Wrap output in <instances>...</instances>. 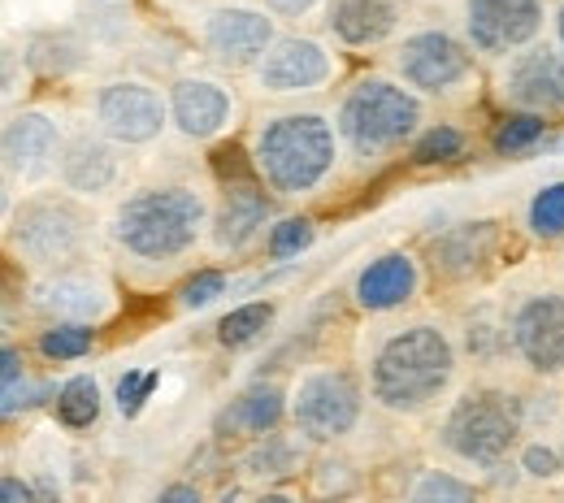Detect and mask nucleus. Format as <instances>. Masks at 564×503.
<instances>
[{"mask_svg":"<svg viewBox=\"0 0 564 503\" xmlns=\"http://www.w3.org/2000/svg\"><path fill=\"white\" fill-rule=\"evenodd\" d=\"M409 500L413 503H469L474 500V486H469V482H460V478H452V473L425 469L422 478L413 482Z\"/></svg>","mask_w":564,"mask_h":503,"instance_id":"nucleus-30","label":"nucleus"},{"mask_svg":"<svg viewBox=\"0 0 564 503\" xmlns=\"http://www.w3.org/2000/svg\"><path fill=\"white\" fill-rule=\"evenodd\" d=\"M161 500L165 503H200V486H165Z\"/></svg>","mask_w":564,"mask_h":503,"instance_id":"nucleus-40","label":"nucleus"},{"mask_svg":"<svg viewBox=\"0 0 564 503\" xmlns=\"http://www.w3.org/2000/svg\"><path fill=\"white\" fill-rule=\"evenodd\" d=\"M512 326V352L525 360V369L552 378L564 369V295H530L508 317Z\"/></svg>","mask_w":564,"mask_h":503,"instance_id":"nucleus-12","label":"nucleus"},{"mask_svg":"<svg viewBox=\"0 0 564 503\" xmlns=\"http://www.w3.org/2000/svg\"><path fill=\"white\" fill-rule=\"evenodd\" d=\"M460 152H465V135L456 127H430L413 144V161L417 165H438V161H456Z\"/></svg>","mask_w":564,"mask_h":503,"instance_id":"nucleus-32","label":"nucleus"},{"mask_svg":"<svg viewBox=\"0 0 564 503\" xmlns=\"http://www.w3.org/2000/svg\"><path fill=\"white\" fill-rule=\"evenodd\" d=\"M270 217H274L270 196H265L252 178H239V183H230V187L221 192V205H217V214H213V243H217L221 252H243V248L265 230Z\"/></svg>","mask_w":564,"mask_h":503,"instance_id":"nucleus-19","label":"nucleus"},{"mask_svg":"<svg viewBox=\"0 0 564 503\" xmlns=\"http://www.w3.org/2000/svg\"><path fill=\"white\" fill-rule=\"evenodd\" d=\"M348 464L344 460H326V464H317V491H352V473H344Z\"/></svg>","mask_w":564,"mask_h":503,"instance_id":"nucleus-37","label":"nucleus"},{"mask_svg":"<svg viewBox=\"0 0 564 503\" xmlns=\"http://www.w3.org/2000/svg\"><path fill=\"white\" fill-rule=\"evenodd\" d=\"M395 70L425 96H447L474 74V57L447 31H417L395 48Z\"/></svg>","mask_w":564,"mask_h":503,"instance_id":"nucleus-11","label":"nucleus"},{"mask_svg":"<svg viewBox=\"0 0 564 503\" xmlns=\"http://www.w3.org/2000/svg\"><path fill=\"white\" fill-rule=\"evenodd\" d=\"M270 13H279V18H304V13H313L322 0H261Z\"/></svg>","mask_w":564,"mask_h":503,"instance_id":"nucleus-38","label":"nucleus"},{"mask_svg":"<svg viewBox=\"0 0 564 503\" xmlns=\"http://www.w3.org/2000/svg\"><path fill=\"white\" fill-rule=\"evenodd\" d=\"M31 304L40 313H48L53 321H100L109 308H113V295L105 287L100 274H87V270H62V274H48Z\"/></svg>","mask_w":564,"mask_h":503,"instance_id":"nucleus-16","label":"nucleus"},{"mask_svg":"<svg viewBox=\"0 0 564 503\" xmlns=\"http://www.w3.org/2000/svg\"><path fill=\"white\" fill-rule=\"evenodd\" d=\"M556 40H561V48H564V4H561V13H556Z\"/></svg>","mask_w":564,"mask_h":503,"instance_id":"nucleus-42","label":"nucleus"},{"mask_svg":"<svg viewBox=\"0 0 564 503\" xmlns=\"http://www.w3.org/2000/svg\"><path fill=\"white\" fill-rule=\"evenodd\" d=\"M0 491H4V500H9V503H31V500H35V491H31L26 482H18V478H4V482H0Z\"/></svg>","mask_w":564,"mask_h":503,"instance_id":"nucleus-39","label":"nucleus"},{"mask_svg":"<svg viewBox=\"0 0 564 503\" xmlns=\"http://www.w3.org/2000/svg\"><path fill=\"white\" fill-rule=\"evenodd\" d=\"M339 156V135L322 113H279L257 131L252 165L274 196H308L317 192Z\"/></svg>","mask_w":564,"mask_h":503,"instance_id":"nucleus-3","label":"nucleus"},{"mask_svg":"<svg viewBox=\"0 0 564 503\" xmlns=\"http://www.w3.org/2000/svg\"><path fill=\"white\" fill-rule=\"evenodd\" d=\"M13 248L31 261V265H62L74 261L83 239H87V217L74 200L62 196H40V200H26L18 214H13Z\"/></svg>","mask_w":564,"mask_h":503,"instance_id":"nucleus-7","label":"nucleus"},{"mask_svg":"<svg viewBox=\"0 0 564 503\" xmlns=\"http://www.w3.org/2000/svg\"><path fill=\"white\" fill-rule=\"evenodd\" d=\"M57 417L70 430L96 426V417H100V386H96V378H70L57 391Z\"/></svg>","mask_w":564,"mask_h":503,"instance_id":"nucleus-27","label":"nucleus"},{"mask_svg":"<svg viewBox=\"0 0 564 503\" xmlns=\"http://www.w3.org/2000/svg\"><path fill=\"white\" fill-rule=\"evenodd\" d=\"M521 430H525V404L512 391L478 386L452 404V413L443 422V447L452 456H460L465 464L495 469L517 447Z\"/></svg>","mask_w":564,"mask_h":503,"instance_id":"nucleus-4","label":"nucleus"},{"mask_svg":"<svg viewBox=\"0 0 564 503\" xmlns=\"http://www.w3.org/2000/svg\"><path fill=\"white\" fill-rule=\"evenodd\" d=\"M221 291H226V274H217V270H200L196 278H187V283H183L178 304H183V308H205V304H213Z\"/></svg>","mask_w":564,"mask_h":503,"instance_id":"nucleus-34","label":"nucleus"},{"mask_svg":"<svg viewBox=\"0 0 564 503\" xmlns=\"http://www.w3.org/2000/svg\"><path fill=\"white\" fill-rule=\"evenodd\" d=\"M57 174L66 183V192L74 196H100L118 183L122 165H118V152L109 147V135L96 140V135H74L62 161H57Z\"/></svg>","mask_w":564,"mask_h":503,"instance_id":"nucleus-22","label":"nucleus"},{"mask_svg":"<svg viewBox=\"0 0 564 503\" xmlns=\"http://www.w3.org/2000/svg\"><path fill=\"white\" fill-rule=\"evenodd\" d=\"M274 40L279 31H274V18H265V9L217 4L200 18V44L226 70H257L261 57L274 48Z\"/></svg>","mask_w":564,"mask_h":503,"instance_id":"nucleus-8","label":"nucleus"},{"mask_svg":"<svg viewBox=\"0 0 564 503\" xmlns=\"http://www.w3.org/2000/svg\"><path fill=\"white\" fill-rule=\"evenodd\" d=\"M499 248V226L495 221H465V226H452L447 234L434 239L430 248V261H434V274L443 278H474L487 270V261Z\"/></svg>","mask_w":564,"mask_h":503,"instance_id":"nucleus-21","label":"nucleus"},{"mask_svg":"<svg viewBox=\"0 0 564 503\" xmlns=\"http://www.w3.org/2000/svg\"><path fill=\"white\" fill-rule=\"evenodd\" d=\"M561 456H564V447H561Z\"/></svg>","mask_w":564,"mask_h":503,"instance_id":"nucleus-44","label":"nucleus"},{"mask_svg":"<svg viewBox=\"0 0 564 503\" xmlns=\"http://www.w3.org/2000/svg\"><path fill=\"white\" fill-rule=\"evenodd\" d=\"M335 74V62L330 53L308 40V35H279L274 48L261 57L257 66V83L274 96H291V91H317L326 87Z\"/></svg>","mask_w":564,"mask_h":503,"instance_id":"nucleus-13","label":"nucleus"},{"mask_svg":"<svg viewBox=\"0 0 564 503\" xmlns=\"http://www.w3.org/2000/svg\"><path fill=\"white\" fill-rule=\"evenodd\" d=\"M91 4H122V0H91Z\"/></svg>","mask_w":564,"mask_h":503,"instance_id":"nucleus-43","label":"nucleus"},{"mask_svg":"<svg viewBox=\"0 0 564 503\" xmlns=\"http://www.w3.org/2000/svg\"><path fill=\"white\" fill-rule=\"evenodd\" d=\"M274 326V304H239L235 313H226L221 321H217V339H221V348H248V343H257L265 330Z\"/></svg>","mask_w":564,"mask_h":503,"instance_id":"nucleus-25","label":"nucleus"},{"mask_svg":"<svg viewBox=\"0 0 564 503\" xmlns=\"http://www.w3.org/2000/svg\"><path fill=\"white\" fill-rule=\"evenodd\" d=\"M530 230L539 239H561L564 234V183L543 187L534 200H530Z\"/></svg>","mask_w":564,"mask_h":503,"instance_id":"nucleus-31","label":"nucleus"},{"mask_svg":"<svg viewBox=\"0 0 564 503\" xmlns=\"http://www.w3.org/2000/svg\"><path fill=\"white\" fill-rule=\"evenodd\" d=\"M512 343V326L499 317L495 304H482L465 317V352L474 360H495Z\"/></svg>","mask_w":564,"mask_h":503,"instance_id":"nucleus-24","label":"nucleus"},{"mask_svg":"<svg viewBox=\"0 0 564 503\" xmlns=\"http://www.w3.org/2000/svg\"><path fill=\"white\" fill-rule=\"evenodd\" d=\"M365 408L360 382L348 369H313L291 395V422L304 442H339L356 430Z\"/></svg>","mask_w":564,"mask_h":503,"instance_id":"nucleus-6","label":"nucleus"},{"mask_svg":"<svg viewBox=\"0 0 564 503\" xmlns=\"http://www.w3.org/2000/svg\"><path fill=\"white\" fill-rule=\"evenodd\" d=\"M165 122H170V105L161 100L156 87H148L140 78H113L96 91V127L113 144H152L165 131Z\"/></svg>","mask_w":564,"mask_h":503,"instance_id":"nucleus-9","label":"nucleus"},{"mask_svg":"<svg viewBox=\"0 0 564 503\" xmlns=\"http://www.w3.org/2000/svg\"><path fill=\"white\" fill-rule=\"evenodd\" d=\"M295 460H300L295 442L270 430V434H261L257 447L243 456V473H248V478H286V473H295Z\"/></svg>","mask_w":564,"mask_h":503,"instance_id":"nucleus-26","label":"nucleus"},{"mask_svg":"<svg viewBox=\"0 0 564 503\" xmlns=\"http://www.w3.org/2000/svg\"><path fill=\"white\" fill-rule=\"evenodd\" d=\"M543 0H465V40L487 57H508L543 35Z\"/></svg>","mask_w":564,"mask_h":503,"instance_id":"nucleus-10","label":"nucleus"},{"mask_svg":"<svg viewBox=\"0 0 564 503\" xmlns=\"http://www.w3.org/2000/svg\"><path fill=\"white\" fill-rule=\"evenodd\" d=\"M313 243V221L308 217H282L279 226L270 230V256L274 261H286L295 252H304Z\"/></svg>","mask_w":564,"mask_h":503,"instance_id":"nucleus-33","label":"nucleus"},{"mask_svg":"<svg viewBox=\"0 0 564 503\" xmlns=\"http://www.w3.org/2000/svg\"><path fill=\"white\" fill-rule=\"evenodd\" d=\"M282 417H286L282 386L279 382H257V386H248L239 400H230L217 413L213 430L221 434V438H261V434L279 430Z\"/></svg>","mask_w":564,"mask_h":503,"instance_id":"nucleus-23","label":"nucleus"},{"mask_svg":"<svg viewBox=\"0 0 564 503\" xmlns=\"http://www.w3.org/2000/svg\"><path fill=\"white\" fill-rule=\"evenodd\" d=\"M62 152H66V140H62L57 118H48V113H13L4 122V170H9V178L40 183L44 174L57 170Z\"/></svg>","mask_w":564,"mask_h":503,"instance_id":"nucleus-14","label":"nucleus"},{"mask_svg":"<svg viewBox=\"0 0 564 503\" xmlns=\"http://www.w3.org/2000/svg\"><path fill=\"white\" fill-rule=\"evenodd\" d=\"M543 131H547L543 113L521 109V113H512V118H503V122L495 127L491 144L499 156H521V152H530V147L543 140Z\"/></svg>","mask_w":564,"mask_h":503,"instance_id":"nucleus-28","label":"nucleus"},{"mask_svg":"<svg viewBox=\"0 0 564 503\" xmlns=\"http://www.w3.org/2000/svg\"><path fill=\"white\" fill-rule=\"evenodd\" d=\"M499 91L508 105L530 113H561L564 109V57L552 48H530L508 62L499 74Z\"/></svg>","mask_w":564,"mask_h":503,"instance_id":"nucleus-15","label":"nucleus"},{"mask_svg":"<svg viewBox=\"0 0 564 503\" xmlns=\"http://www.w3.org/2000/svg\"><path fill=\"white\" fill-rule=\"evenodd\" d=\"M205 221H209V205L200 192L178 187V183L143 187L118 205L109 239L135 261H174L187 248H196Z\"/></svg>","mask_w":564,"mask_h":503,"instance_id":"nucleus-2","label":"nucleus"},{"mask_svg":"<svg viewBox=\"0 0 564 503\" xmlns=\"http://www.w3.org/2000/svg\"><path fill=\"white\" fill-rule=\"evenodd\" d=\"M521 469L530 473V478H556L564 469V456L556 451V447H547V442H530L525 451H521Z\"/></svg>","mask_w":564,"mask_h":503,"instance_id":"nucleus-35","label":"nucleus"},{"mask_svg":"<svg viewBox=\"0 0 564 503\" xmlns=\"http://www.w3.org/2000/svg\"><path fill=\"white\" fill-rule=\"evenodd\" d=\"M404 26V0H330L326 31L344 48H378Z\"/></svg>","mask_w":564,"mask_h":503,"instance_id":"nucleus-18","label":"nucleus"},{"mask_svg":"<svg viewBox=\"0 0 564 503\" xmlns=\"http://www.w3.org/2000/svg\"><path fill=\"white\" fill-rule=\"evenodd\" d=\"M152 386H156V373H127V378L118 382V413H122V417H135Z\"/></svg>","mask_w":564,"mask_h":503,"instance_id":"nucleus-36","label":"nucleus"},{"mask_svg":"<svg viewBox=\"0 0 564 503\" xmlns=\"http://www.w3.org/2000/svg\"><path fill=\"white\" fill-rule=\"evenodd\" d=\"M417 122L422 100L391 78H360L339 105V140L365 161L413 140Z\"/></svg>","mask_w":564,"mask_h":503,"instance_id":"nucleus-5","label":"nucleus"},{"mask_svg":"<svg viewBox=\"0 0 564 503\" xmlns=\"http://www.w3.org/2000/svg\"><path fill=\"white\" fill-rule=\"evenodd\" d=\"M91 321H53L44 335H40V352L48 360H78L91 352Z\"/></svg>","mask_w":564,"mask_h":503,"instance_id":"nucleus-29","label":"nucleus"},{"mask_svg":"<svg viewBox=\"0 0 564 503\" xmlns=\"http://www.w3.org/2000/svg\"><path fill=\"white\" fill-rule=\"evenodd\" d=\"M230 113H235L230 91L221 83H213V78L187 74V78H178L170 87V122L187 140H213V135H221L230 127Z\"/></svg>","mask_w":564,"mask_h":503,"instance_id":"nucleus-17","label":"nucleus"},{"mask_svg":"<svg viewBox=\"0 0 564 503\" xmlns=\"http://www.w3.org/2000/svg\"><path fill=\"white\" fill-rule=\"evenodd\" d=\"M18 378H26L22 357H18V348H4V386H9V382H18Z\"/></svg>","mask_w":564,"mask_h":503,"instance_id":"nucleus-41","label":"nucleus"},{"mask_svg":"<svg viewBox=\"0 0 564 503\" xmlns=\"http://www.w3.org/2000/svg\"><path fill=\"white\" fill-rule=\"evenodd\" d=\"M452 378H456V348L430 321L382 335L369 357V395L387 413H425L434 400L447 395Z\"/></svg>","mask_w":564,"mask_h":503,"instance_id":"nucleus-1","label":"nucleus"},{"mask_svg":"<svg viewBox=\"0 0 564 503\" xmlns=\"http://www.w3.org/2000/svg\"><path fill=\"white\" fill-rule=\"evenodd\" d=\"M356 304L365 313H395L417 295V261L409 252H382L356 274Z\"/></svg>","mask_w":564,"mask_h":503,"instance_id":"nucleus-20","label":"nucleus"}]
</instances>
